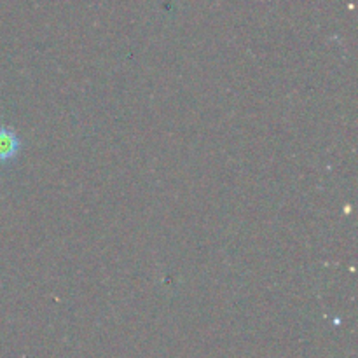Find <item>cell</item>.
Here are the masks:
<instances>
[{"label": "cell", "instance_id": "cell-1", "mask_svg": "<svg viewBox=\"0 0 358 358\" xmlns=\"http://www.w3.org/2000/svg\"><path fill=\"white\" fill-rule=\"evenodd\" d=\"M21 140L13 128L0 126V163H9L20 154Z\"/></svg>", "mask_w": 358, "mask_h": 358}]
</instances>
